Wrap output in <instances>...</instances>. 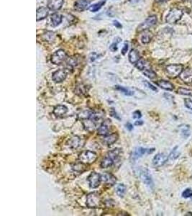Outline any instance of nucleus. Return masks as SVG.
I'll use <instances>...</instances> for the list:
<instances>
[{"instance_id":"obj_40","label":"nucleus","mask_w":192,"mask_h":216,"mask_svg":"<svg viewBox=\"0 0 192 216\" xmlns=\"http://www.w3.org/2000/svg\"><path fill=\"white\" fill-rule=\"evenodd\" d=\"M141 117H142V114H141V112L140 111H138V110L134 112L133 114H132V118H134V119H139V118H140Z\"/></svg>"},{"instance_id":"obj_32","label":"nucleus","mask_w":192,"mask_h":216,"mask_svg":"<svg viewBox=\"0 0 192 216\" xmlns=\"http://www.w3.org/2000/svg\"><path fill=\"white\" fill-rule=\"evenodd\" d=\"M135 67L138 68L139 70H140V71H143V70L145 69V68L147 67L146 61L143 60V59H140V60L135 63Z\"/></svg>"},{"instance_id":"obj_11","label":"nucleus","mask_w":192,"mask_h":216,"mask_svg":"<svg viewBox=\"0 0 192 216\" xmlns=\"http://www.w3.org/2000/svg\"><path fill=\"white\" fill-rule=\"evenodd\" d=\"M169 159V157L165 153H160L154 156L153 159V164L156 167H160L164 165Z\"/></svg>"},{"instance_id":"obj_8","label":"nucleus","mask_w":192,"mask_h":216,"mask_svg":"<svg viewBox=\"0 0 192 216\" xmlns=\"http://www.w3.org/2000/svg\"><path fill=\"white\" fill-rule=\"evenodd\" d=\"M88 182H89V186L92 188H96L100 185L101 182V175L96 172H92L88 177Z\"/></svg>"},{"instance_id":"obj_25","label":"nucleus","mask_w":192,"mask_h":216,"mask_svg":"<svg viewBox=\"0 0 192 216\" xmlns=\"http://www.w3.org/2000/svg\"><path fill=\"white\" fill-rule=\"evenodd\" d=\"M88 91H89V88L87 87V86L83 84L78 85L75 89L76 94H79V95H83V94L87 93Z\"/></svg>"},{"instance_id":"obj_14","label":"nucleus","mask_w":192,"mask_h":216,"mask_svg":"<svg viewBox=\"0 0 192 216\" xmlns=\"http://www.w3.org/2000/svg\"><path fill=\"white\" fill-rule=\"evenodd\" d=\"M64 0H48V8L50 10L57 11L62 7Z\"/></svg>"},{"instance_id":"obj_39","label":"nucleus","mask_w":192,"mask_h":216,"mask_svg":"<svg viewBox=\"0 0 192 216\" xmlns=\"http://www.w3.org/2000/svg\"><path fill=\"white\" fill-rule=\"evenodd\" d=\"M77 61L76 59L74 58V57H71V58H68V60L67 61V63L69 66H72V67H74V66H76L77 64Z\"/></svg>"},{"instance_id":"obj_21","label":"nucleus","mask_w":192,"mask_h":216,"mask_svg":"<svg viewBox=\"0 0 192 216\" xmlns=\"http://www.w3.org/2000/svg\"><path fill=\"white\" fill-rule=\"evenodd\" d=\"M140 59V54L138 50L132 49L129 53V61L132 63H136Z\"/></svg>"},{"instance_id":"obj_35","label":"nucleus","mask_w":192,"mask_h":216,"mask_svg":"<svg viewBox=\"0 0 192 216\" xmlns=\"http://www.w3.org/2000/svg\"><path fill=\"white\" fill-rule=\"evenodd\" d=\"M180 128L181 133L182 135L186 138L188 137V135L189 136V134H190V133H189V127L187 126V125H184V127L181 126Z\"/></svg>"},{"instance_id":"obj_2","label":"nucleus","mask_w":192,"mask_h":216,"mask_svg":"<svg viewBox=\"0 0 192 216\" xmlns=\"http://www.w3.org/2000/svg\"><path fill=\"white\" fill-rule=\"evenodd\" d=\"M183 11L178 8H173L170 10L169 14L167 15L165 21L169 24H175L181 19L183 16Z\"/></svg>"},{"instance_id":"obj_9","label":"nucleus","mask_w":192,"mask_h":216,"mask_svg":"<svg viewBox=\"0 0 192 216\" xmlns=\"http://www.w3.org/2000/svg\"><path fill=\"white\" fill-rule=\"evenodd\" d=\"M92 0H76L74 4V10L77 12H83L89 7Z\"/></svg>"},{"instance_id":"obj_44","label":"nucleus","mask_w":192,"mask_h":216,"mask_svg":"<svg viewBox=\"0 0 192 216\" xmlns=\"http://www.w3.org/2000/svg\"><path fill=\"white\" fill-rule=\"evenodd\" d=\"M113 23H114V26H116L117 28H122V25H121V24H120V23H119L118 21L115 20V21H114Z\"/></svg>"},{"instance_id":"obj_3","label":"nucleus","mask_w":192,"mask_h":216,"mask_svg":"<svg viewBox=\"0 0 192 216\" xmlns=\"http://www.w3.org/2000/svg\"><path fill=\"white\" fill-rule=\"evenodd\" d=\"M97 158V154L94 151H84L79 154V159L84 164H91Z\"/></svg>"},{"instance_id":"obj_46","label":"nucleus","mask_w":192,"mask_h":216,"mask_svg":"<svg viewBox=\"0 0 192 216\" xmlns=\"http://www.w3.org/2000/svg\"><path fill=\"white\" fill-rule=\"evenodd\" d=\"M143 124V120H138L136 121L135 123H134V125H142Z\"/></svg>"},{"instance_id":"obj_7","label":"nucleus","mask_w":192,"mask_h":216,"mask_svg":"<svg viewBox=\"0 0 192 216\" xmlns=\"http://www.w3.org/2000/svg\"><path fill=\"white\" fill-rule=\"evenodd\" d=\"M157 17L155 15H153V16H151L145 19V20L143 22V23H141L140 25L138 26V32H142L145 31V30H147V29H149L150 28L153 27L157 23Z\"/></svg>"},{"instance_id":"obj_18","label":"nucleus","mask_w":192,"mask_h":216,"mask_svg":"<svg viewBox=\"0 0 192 216\" xmlns=\"http://www.w3.org/2000/svg\"><path fill=\"white\" fill-rule=\"evenodd\" d=\"M156 84H157L158 87L162 88V89L168 90V91H172L174 88L173 84H171L169 81L165 80H159L156 81Z\"/></svg>"},{"instance_id":"obj_5","label":"nucleus","mask_w":192,"mask_h":216,"mask_svg":"<svg viewBox=\"0 0 192 216\" xmlns=\"http://www.w3.org/2000/svg\"><path fill=\"white\" fill-rule=\"evenodd\" d=\"M100 197L96 192L90 193L87 197V205L88 208H95L100 205Z\"/></svg>"},{"instance_id":"obj_4","label":"nucleus","mask_w":192,"mask_h":216,"mask_svg":"<svg viewBox=\"0 0 192 216\" xmlns=\"http://www.w3.org/2000/svg\"><path fill=\"white\" fill-rule=\"evenodd\" d=\"M183 66L181 64H171L165 67V72L167 76L170 78L174 79L180 76L183 71Z\"/></svg>"},{"instance_id":"obj_48","label":"nucleus","mask_w":192,"mask_h":216,"mask_svg":"<svg viewBox=\"0 0 192 216\" xmlns=\"http://www.w3.org/2000/svg\"><path fill=\"white\" fill-rule=\"evenodd\" d=\"M139 0H130V2H138Z\"/></svg>"},{"instance_id":"obj_36","label":"nucleus","mask_w":192,"mask_h":216,"mask_svg":"<svg viewBox=\"0 0 192 216\" xmlns=\"http://www.w3.org/2000/svg\"><path fill=\"white\" fill-rule=\"evenodd\" d=\"M73 169H74L75 171H79V172H82L83 171L85 170V166L83 164V163L81 162V164H75V166H74Z\"/></svg>"},{"instance_id":"obj_29","label":"nucleus","mask_w":192,"mask_h":216,"mask_svg":"<svg viewBox=\"0 0 192 216\" xmlns=\"http://www.w3.org/2000/svg\"><path fill=\"white\" fill-rule=\"evenodd\" d=\"M43 40L48 42H52L56 39V34L53 32H46V33L43 34Z\"/></svg>"},{"instance_id":"obj_28","label":"nucleus","mask_w":192,"mask_h":216,"mask_svg":"<svg viewBox=\"0 0 192 216\" xmlns=\"http://www.w3.org/2000/svg\"><path fill=\"white\" fill-rule=\"evenodd\" d=\"M115 88L127 96H132L134 94V92H132V90H130V89H127V88H125L124 87H121V86L117 85L115 86Z\"/></svg>"},{"instance_id":"obj_33","label":"nucleus","mask_w":192,"mask_h":216,"mask_svg":"<svg viewBox=\"0 0 192 216\" xmlns=\"http://www.w3.org/2000/svg\"><path fill=\"white\" fill-rule=\"evenodd\" d=\"M143 74L151 79H155L156 77V72H154L151 69H145V70H143Z\"/></svg>"},{"instance_id":"obj_10","label":"nucleus","mask_w":192,"mask_h":216,"mask_svg":"<svg viewBox=\"0 0 192 216\" xmlns=\"http://www.w3.org/2000/svg\"><path fill=\"white\" fill-rule=\"evenodd\" d=\"M140 178L143 182L149 187H153V182L150 171L147 169H143L140 171Z\"/></svg>"},{"instance_id":"obj_6","label":"nucleus","mask_w":192,"mask_h":216,"mask_svg":"<svg viewBox=\"0 0 192 216\" xmlns=\"http://www.w3.org/2000/svg\"><path fill=\"white\" fill-rule=\"evenodd\" d=\"M67 54H66L65 50L60 49L57 50L52 55L50 60H51V62L53 64L59 65L67 59Z\"/></svg>"},{"instance_id":"obj_16","label":"nucleus","mask_w":192,"mask_h":216,"mask_svg":"<svg viewBox=\"0 0 192 216\" xmlns=\"http://www.w3.org/2000/svg\"><path fill=\"white\" fill-rule=\"evenodd\" d=\"M110 125H111V122L109 120H107L105 122H103L100 125V126L99 127L98 130H97V133L99 136H105L107 135L109 132Z\"/></svg>"},{"instance_id":"obj_30","label":"nucleus","mask_w":192,"mask_h":216,"mask_svg":"<svg viewBox=\"0 0 192 216\" xmlns=\"http://www.w3.org/2000/svg\"><path fill=\"white\" fill-rule=\"evenodd\" d=\"M117 194V195L119 197H122L123 196L125 195V191H126V187L123 184H119L117 187V189H116Z\"/></svg>"},{"instance_id":"obj_24","label":"nucleus","mask_w":192,"mask_h":216,"mask_svg":"<svg viewBox=\"0 0 192 216\" xmlns=\"http://www.w3.org/2000/svg\"><path fill=\"white\" fill-rule=\"evenodd\" d=\"M62 16H61V15L59 14H53L51 16V24L53 26V27H56V26H58L60 25L61 23V22H62Z\"/></svg>"},{"instance_id":"obj_17","label":"nucleus","mask_w":192,"mask_h":216,"mask_svg":"<svg viewBox=\"0 0 192 216\" xmlns=\"http://www.w3.org/2000/svg\"><path fill=\"white\" fill-rule=\"evenodd\" d=\"M48 8L45 7V6H41L37 10V16L36 19L37 21L42 20L48 17Z\"/></svg>"},{"instance_id":"obj_27","label":"nucleus","mask_w":192,"mask_h":216,"mask_svg":"<svg viewBox=\"0 0 192 216\" xmlns=\"http://www.w3.org/2000/svg\"><path fill=\"white\" fill-rule=\"evenodd\" d=\"M105 4V1H101L99 2L98 3H96L94 4H92V5L90 6L89 10L92 12H96L97 11H99L100 9L102 7V6H104V4Z\"/></svg>"},{"instance_id":"obj_31","label":"nucleus","mask_w":192,"mask_h":216,"mask_svg":"<svg viewBox=\"0 0 192 216\" xmlns=\"http://www.w3.org/2000/svg\"><path fill=\"white\" fill-rule=\"evenodd\" d=\"M180 155V153L178 151V146H176L174 149L172 150V151L169 156V158L171 160H175L176 158H178V156Z\"/></svg>"},{"instance_id":"obj_38","label":"nucleus","mask_w":192,"mask_h":216,"mask_svg":"<svg viewBox=\"0 0 192 216\" xmlns=\"http://www.w3.org/2000/svg\"><path fill=\"white\" fill-rule=\"evenodd\" d=\"M184 103H185V106H186L187 108L192 110V97L191 98L185 99Z\"/></svg>"},{"instance_id":"obj_34","label":"nucleus","mask_w":192,"mask_h":216,"mask_svg":"<svg viewBox=\"0 0 192 216\" xmlns=\"http://www.w3.org/2000/svg\"><path fill=\"white\" fill-rule=\"evenodd\" d=\"M178 92L180 94H183V95H186V96H192V90L186 89V88L181 87L178 89Z\"/></svg>"},{"instance_id":"obj_15","label":"nucleus","mask_w":192,"mask_h":216,"mask_svg":"<svg viewBox=\"0 0 192 216\" xmlns=\"http://www.w3.org/2000/svg\"><path fill=\"white\" fill-rule=\"evenodd\" d=\"M180 78L184 82L189 84L192 82V69H184L180 74Z\"/></svg>"},{"instance_id":"obj_42","label":"nucleus","mask_w":192,"mask_h":216,"mask_svg":"<svg viewBox=\"0 0 192 216\" xmlns=\"http://www.w3.org/2000/svg\"><path fill=\"white\" fill-rule=\"evenodd\" d=\"M118 42H117V43H112V45H111V46H110V50H111L112 51L115 52L116 50H117V43H118Z\"/></svg>"},{"instance_id":"obj_37","label":"nucleus","mask_w":192,"mask_h":216,"mask_svg":"<svg viewBox=\"0 0 192 216\" xmlns=\"http://www.w3.org/2000/svg\"><path fill=\"white\" fill-rule=\"evenodd\" d=\"M182 197L184 198H189L192 197V189H186L182 192Z\"/></svg>"},{"instance_id":"obj_22","label":"nucleus","mask_w":192,"mask_h":216,"mask_svg":"<svg viewBox=\"0 0 192 216\" xmlns=\"http://www.w3.org/2000/svg\"><path fill=\"white\" fill-rule=\"evenodd\" d=\"M80 144L81 139L78 136H74V137L71 138L68 142V145L72 149H76L77 148L79 147Z\"/></svg>"},{"instance_id":"obj_47","label":"nucleus","mask_w":192,"mask_h":216,"mask_svg":"<svg viewBox=\"0 0 192 216\" xmlns=\"http://www.w3.org/2000/svg\"><path fill=\"white\" fill-rule=\"evenodd\" d=\"M168 0H156V2H167Z\"/></svg>"},{"instance_id":"obj_19","label":"nucleus","mask_w":192,"mask_h":216,"mask_svg":"<svg viewBox=\"0 0 192 216\" xmlns=\"http://www.w3.org/2000/svg\"><path fill=\"white\" fill-rule=\"evenodd\" d=\"M101 181L109 184H114L116 182V178L113 175L109 173H104L101 175Z\"/></svg>"},{"instance_id":"obj_41","label":"nucleus","mask_w":192,"mask_h":216,"mask_svg":"<svg viewBox=\"0 0 192 216\" xmlns=\"http://www.w3.org/2000/svg\"><path fill=\"white\" fill-rule=\"evenodd\" d=\"M144 84L145 85L147 86V87L149 88V89H151L153 90V91H155V92H157V88H156V87H154L153 85H152L151 84H150L149 82H147V81H145Z\"/></svg>"},{"instance_id":"obj_1","label":"nucleus","mask_w":192,"mask_h":216,"mask_svg":"<svg viewBox=\"0 0 192 216\" xmlns=\"http://www.w3.org/2000/svg\"><path fill=\"white\" fill-rule=\"evenodd\" d=\"M122 151L120 149H115L108 152L101 162V168H108L120 159Z\"/></svg>"},{"instance_id":"obj_26","label":"nucleus","mask_w":192,"mask_h":216,"mask_svg":"<svg viewBox=\"0 0 192 216\" xmlns=\"http://www.w3.org/2000/svg\"><path fill=\"white\" fill-rule=\"evenodd\" d=\"M152 37H153V35H152L151 32L147 31V30H145L144 34L141 37V41H142L143 43L147 44L151 42Z\"/></svg>"},{"instance_id":"obj_45","label":"nucleus","mask_w":192,"mask_h":216,"mask_svg":"<svg viewBox=\"0 0 192 216\" xmlns=\"http://www.w3.org/2000/svg\"><path fill=\"white\" fill-rule=\"evenodd\" d=\"M126 127H127V128L129 130V131H132V129H133V126H132V125L131 124V123H127L126 124Z\"/></svg>"},{"instance_id":"obj_13","label":"nucleus","mask_w":192,"mask_h":216,"mask_svg":"<svg viewBox=\"0 0 192 216\" xmlns=\"http://www.w3.org/2000/svg\"><path fill=\"white\" fill-rule=\"evenodd\" d=\"M66 76H67V73H66L65 70L59 69L53 74L52 79L56 83H60L65 80Z\"/></svg>"},{"instance_id":"obj_12","label":"nucleus","mask_w":192,"mask_h":216,"mask_svg":"<svg viewBox=\"0 0 192 216\" xmlns=\"http://www.w3.org/2000/svg\"><path fill=\"white\" fill-rule=\"evenodd\" d=\"M154 150H155L154 149H145V148H142V147L137 148V149L133 151L132 157H133V158H134V159H137V158L142 157L143 156L145 155V154H149V153H153Z\"/></svg>"},{"instance_id":"obj_43","label":"nucleus","mask_w":192,"mask_h":216,"mask_svg":"<svg viewBox=\"0 0 192 216\" xmlns=\"http://www.w3.org/2000/svg\"><path fill=\"white\" fill-rule=\"evenodd\" d=\"M127 50H128V45H127V43H125L124 47H123L122 50V54L123 55H125V54L127 53Z\"/></svg>"},{"instance_id":"obj_49","label":"nucleus","mask_w":192,"mask_h":216,"mask_svg":"<svg viewBox=\"0 0 192 216\" xmlns=\"http://www.w3.org/2000/svg\"><path fill=\"white\" fill-rule=\"evenodd\" d=\"M183 1H186V0H183Z\"/></svg>"},{"instance_id":"obj_23","label":"nucleus","mask_w":192,"mask_h":216,"mask_svg":"<svg viewBox=\"0 0 192 216\" xmlns=\"http://www.w3.org/2000/svg\"><path fill=\"white\" fill-rule=\"evenodd\" d=\"M118 139V135L117 133H113L111 134V135L106 136V137L104 138L103 141L106 145H112L114 143H115Z\"/></svg>"},{"instance_id":"obj_20","label":"nucleus","mask_w":192,"mask_h":216,"mask_svg":"<svg viewBox=\"0 0 192 216\" xmlns=\"http://www.w3.org/2000/svg\"><path fill=\"white\" fill-rule=\"evenodd\" d=\"M68 112V108L65 105H57L53 110V113L57 117H61L66 114Z\"/></svg>"}]
</instances>
